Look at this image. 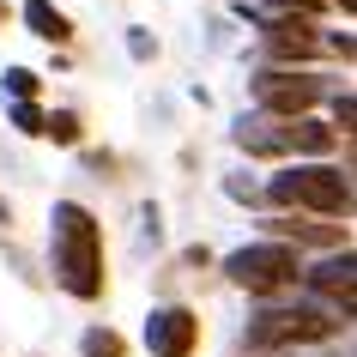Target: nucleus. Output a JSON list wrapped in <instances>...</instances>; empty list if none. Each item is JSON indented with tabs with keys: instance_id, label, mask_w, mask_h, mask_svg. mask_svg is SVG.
Instances as JSON below:
<instances>
[{
	"instance_id": "nucleus-1",
	"label": "nucleus",
	"mask_w": 357,
	"mask_h": 357,
	"mask_svg": "<svg viewBox=\"0 0 357 357\" xmlns=\"http://www.w3.org/2000/svg\"><path fill=\"white\" fill-rule=\"evenodd\" d=\"M49 255H55V279L67 297H79V303L103 297V225L79 200H55V212H49Z\"/></svg>"
},
{
	"instance_id": "nucleus-2",
	"label": "nucleus",
	"mask_w": 357,
	"mask_h": 357,
	"mask_svg": "<svg viewBox=\"0 0 357 357\" xmlns=\"http://www.w3.org/2000/svg\"><path fill=\"white\" fill-rule=\"evenodd\" d=\"M297 273H303V261H297V248L284 243V236H273V243H243V248L225 255V279L255 291V297H273L284 284H297Z\"/></svg>"
},
{
	"instance_id": "nucleus-3",
	"label": "nucleus",
	"mask_w": 357,
	"mask_h": 357,
	"mask_svg": "<svg viewBox=\"0 0 357 357\" xmlns=\"http://www.w3.org/2000/svg\"><path fill=\"white\" fill-rule=\"evenodd\" d=\"M266 194H273L279 206H309V212H321V218H333V212L351 206L345 169H333V164H291V169H279V176L266 182Z\"/></svg>"
},
{
	"instance_id": "nucleus-4",
	"label": "nucleus",
	"mask_w": 357,
	"mask_h": 357,
	"mask_svg": "<svg viewBox=\"0 0 357 357\" xmlns=\"http://www.w3.org/2000/svg\"><path fill=\"white\" fill-rule=\"evenodd\" d=\"M339 327V309H321V303H291V309H266V315L248 321V345L255 351H291V345H315Z\"/></svg>"
},
{
	"instance_id": "nucleus-5",
	"label": "nucleus",
	"mask_w": 357,
	"mask_h": 357,
	"mask_svg": "<svg viewBox=\"0 0 357 357\" xmlns=\"http://www.w3.org/2000/svg\"><path fill=\"white\" fill-rule=\"evenodd\" d=\"M321 97H327V79L321 73H284V67L255 73V103L266 115H309Z\"/></svg>"
},
{
	"instance_id": "nucleus-6",
	"label": "nucleus",
	"mask_w": 357,
	"mask_h": 357,
	"mask_svg": "<svg viewBox=\"0 0 357 357\" xmlns=\"http://www.w3.org/2000/svg\"><path fill=\"white\" fill-rule=\"evenodd\" d=\"M146 351L151 357H194L200 351V315L182 303H164L146 315Z\"/></svg>"
},
{
	"instance_id": "nucleus-7",
	"label": "nucleus",
	"mask_w": 357,
	"mask_h": 357,
	"mask_svg": "<svg viewBox=\"0 0 357 357\" xmlns=\"http://www.w3.org/2000/svg\"><path fill=\"white\" fill-rule=\"evenodd\" d=\"M261 43L273 61H315L321 55V31L309 13H273V19L261 24Z\"/></svg>"
},
{
	"instance_id": "nucleus-8",
	"label": "nucleus",
	"mask_w": 357,
	"mask_h": 357,
	"mask_svg": "<svg viewBox=\"0 0 357 357\" xmlns=\"http://www.w3.org/2000/svg\"><path fill=\"white\" fill-rule=\"evenodd\" d=\"M236 146L243 151H255V158H273V151H291V121H284V115H255V121H236Z\"/></svg>"
},
{
	"instance_id": "nucleus-9",
	"label": "nucleus",
	"mask_w": 357,
	"mask_h": 357,
	"mask_svg": "<svg viewBox=\"0 0 357 357\" xmlns=\"http://www.w3.org/2000/svg\"><path fill=\"white\" fill-rule=\"evenodd\" d=\"M303 279H309V291H321V297H357V255L351 248H333V255H327L315 273H303Z\"/></svg>"
},
{
	"instance_id": "nucleus-10",
	"label": "nucleus",
	"mask_w": 357,
	"mask_h": 357,
	"mask_svg": "<svg viewBox=\"0 0 357 357\" xmlns=\"http://www.w3.org/2000/svg\"><path fill=\"white\" fill-rule=\"evenodd\" d=\"M24 24H31V37H43V43H73V19L61 13V6H49V0H24Z\"/></svg>"
},
{
	"instance_id": "nucleus-11",
	"label": "nucleus",
	"mask_w": 357,
	"mask_h": 357,
	"mask_svg": "<svg viewBox=\"0 0 357 357\" xmlns=\"http://www.w3.org/2000/svg\"><path fill=\"white\" fill-rule=\"evenodd\" d=\"M284 121H291V151L321 158V151L339 146V128H327V121H315V115H284Z\"/></svg>"
},
{
	"instance_id": "nucleus-12",
	"label": "nucleus",
	"mask_w": 357,
	"mask_h": 357,
	"mask_svg": "<svg viewBox=\"0 0 357 357\" xmlns=\"http://www.w3.org/2000/svg\"><path fill=\"white\" fill-rule=\"evenodd\" d=\"M273 230H279V236H297V243H309V248H327V255L345 243V225H273Z\"/></svg>"
},
{
	"instance_id": "nucleus-13",
	"label": "nucleus",
	"mask_w": 357,
	"mask_h": 357,
	"mask_svg": "<svg viewBox=\"0 0 357 357\" xmlns=\"http://www.w3.org/2000/svg\"><path fill=\"white\" fill-rule=\"evenodd\" d=\"M6 121H13L19 133H31V139H43V133H49V115H43L31 97H24V103H13V109H6Z\"/></svg>"
},
{
	"instance_id": "nucleus-14",
	"label": "nucleus",
	"mask_w": 357,
	"mask_h": 357,
	"mask_svg": "<svg viewBox=\"0 0 357 357\" xmlns=\"http://www.w3.org/2000/svg\"><path fill=\"white\" fill-rule=\"evenodd\" d=\"M79 351H85V357H121V333H109V327H85V333H79Z\"/></svg>"
},
{
	"instance_id": "nucleus-15",
	"label": "nucleus",
	"mask_w": 357,
	"mask_h": 357,
	"mask_svg": "<svg viewBox=\"0 0 357 357\" xmlns=\"http://www.w3.org/2000/svg\"><path fill=\"white\" fill-rule=\"evenodd\" d=\"M43 139H55V146H79V115H73V109H55Z\"/></svg>"
},
{
	"instance_id": "nucleus-16",
	"label": "nucleus",
	"mask_w": 357,
	"mask_h": 357,
	"mask_svg": "<svg viewBox=\"0 0 357 357\" xmlns=\"http://www.w3.org/2000/svg\"><path fill=\"white\" fill-rule=\"evenodd\" d=\"M43 79L31 73V67H6V91H13V103H24V97H37Z\"/></svg>"
},
{
	"instance_id": "nucleus-17",
	"label": "nucleus",
	"mask_w": 357,
	"mask_h": 357,
	"mask_svg": "<svg viewBox=\"0 0 357 357\" xmlns=\"http://www.w3.org/2000/svg\"><path fill=\"white\" fill-rule=\"evenodd\" d=\"M128 55H133V61H151V55H158V43H151L146 31H139V24L128 31Z\"/></svg>"
},
{
	"instance_id": "nucleus-18",
	"label": "nucleus",
	"mask_w": 357,
	"mask_h": 357,
	"mask_svg": "<svg viewBox=\"0 0 357 357\" xmlns=\"http://www.w3.org/2000/svg\"><path fill=\"white\" fill-rule=\"evenodd\" d=\"M266 6H273V13H309V19H315L321 6H333V0H266Z\"/></svg>"
},
{
	"instance_id": "nucleus-19",
	"label": "nucleus",
	"mask_w": 357,
	"mask_h": 357,
	"mask_svg": "<svg viewBox=\"0 0 357 357\" xmlns=\"http://www.w3.org/2000/svg\"><path fill=\"white\" fill-rule=\"evenodd\" d=\"M333 121L357 133V97H333Z\"/></svg>"
},
{
	"instance_id": "nucleus-20",
	"label": "nucleus",
	"mask_w": 357,
	"mask_h": 357,
	"mask_svg": "<svg viewBox=\"0 0 357 357\" xmlns=\"http://www.w3.org/2000/svg\"><path fill=\"white\" fill-rule=\"evenodd\" d=\"M327 49H333V55H345V61H357V37H351V31H339V37H327Z\"/></svg>"
},
{
	"instance_id": "nucleus-21",
	"label": "nucleus",
	"mask_w": 357,
	"mask_h": 357,
	"mask_svg": "<svg viewBox=\"0 0 357 357\" xmlns=\"http://www.w3.org/2000/svg\"><path fill=\"white\" fill-rule=\"evenodd\" d=\"M345 158H351V169H357V133H351V146H345Z\"/></svg>"
},
{
	"instance_id": "nucleus-22",
	"label": "nucleus",
	"mask_w": 357,
	"mask_h": 357,
	"mask_svg": "<svg viewBox=\"0 0 357 357\" xmlns=\"http://www.w3.org/2000/svg\"><path fill=\"white\" fill-rule=\"evenodd\" d=\"M0 225H13V206H6V200H0Z\"/></svg>"
},
{
	"instance_id": "nucleus-23",
	"label": "nucleus",
	"mask_w": 357,
	"mask_h": 357,
	"mask_svg": "<svg viewBox=\"0 0 357 357\" xmlns=\"http://www.w3.org/2000/svg\"><path fill=\"white\" fill-rule=\"evenodd\" d=\"M333 6H339V13H357V0H333Z\"/></svg>"
},
{
	"instance_id": "nucleus-24",
	"label": "nucleus",
	"mask_w": 357,
	"mask_h": 357,
	"mask_svg": "<svg viewBox=\"0 0 357 357\" xmlns=\"http://www.w3.org/2000/svg\"><path fill=\"white\" fill-rule=\"evenodd\" d=\"M333 357H357V345H351V351H333Z\"/></svg>"
},
{
	"instance_id": "nucleus-25",
	"label": "nucleus",
	"mask_w": 357,
	"mask_h": 357,
	"mask_svg": "<svg viewBox=\"0 0 357 357\" xmlns=\"http://www.w3.org/2000/svg\"><path fill=\"white\" fill-rule=\"evenodd\" d=\"M0 19H6V0H0Z\"/></svg>"
}]
</instances>
